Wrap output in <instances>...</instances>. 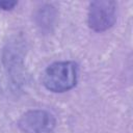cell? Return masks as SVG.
Returning <instances> with one entry per match:
<instances>
[{"label":"cell","mask_w":133,"mask_h":133,"mask_svg":"<svg viewBox=\"0 0 133 133\" xmlns=\"http://www.w3.org/2000/svg\"><path fill=\"white\" fill-rule=\"evenodd\" d=\"M78 66L74 61H57L50 64L43 75L44 86L53 92H64L77 83Z\"/></svg>","instance_id":"1"},{"label":"cell","mask_w":133,"mask_h":133,"mask_svg":"<svg viewBox=\"0 0 133 133\" xmlns=\"http://www.w3.org/2000/svg\"><path fill=\"white\" fill-rule=\"evenodd\" d=\"M116 20V4L109 0L92 1L89 4L87 23L97 32L105 31L113 26Z\"/></svg>","instance_id":"2"},{"label":"cell","mask_w":133,"mask_h":133,"mask_svg":"<svg viewBox=\"0 0 133 133\" xmlns=\"http://www.w3.org/2000/svg\"><path fill=\"white\" fill-rule=\"evenodd\" d=\"M56 119L47 110L33 109L23 113L18 122L24 133H50L55 128Z\"/></svg>","instance_id":"3"},{"label":"cell","mask_w":133,"mask_h":133,"mask_svg":"<svg viewBox=\"0 0 133 133\" xmlns=\"http://www.w3.org/2000/svg\"><path fill=\"white\" fill-rule=\"evenodd\" d=\"M18 4L17 1H0V9L11 10Z\"/></svg>","instance_id":"4"}]
</instances>
